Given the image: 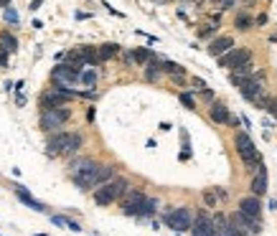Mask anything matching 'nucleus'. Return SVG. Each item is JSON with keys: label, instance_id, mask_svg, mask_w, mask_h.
Listing matches in <instances>:
<instances>
[{"label": "nucleus", "instance_id": "1", "mask_svg": "<svg viewBox=\"0 0 277 236\" xmlns=\"http://www.w3.org/2000/svg\"><path fill=\"white\" fill-rule=\"evenodd\" d=\"M97 173H99V163L92 160V158H79L69 168V175H72V180L79 190L97 188Z\"/></svg>", "mask_w": 277, "mask_h": 236}, {"label": "nucleus", "instance_id": "2", "mask_svg": "<svg viewBox=\"0 0 277 236\" xmlns=\"http://www.w3.org/2000/svg\"><path fill=\"white\" fill-rule=\"evenodd\" d=\"M130 188V183L125 178H110L107 183L97 185L94 190V203L97 206H112L115 201H120L125 195V190Z\"/></svg>", "mask_w": 277, "mask_h": 236}, {"label": "nucleus", "instance_id": "3", "mask_svg": "<svg viewBox=\"0 0 277 236\" xmlns=\"http://www.w3.org/2000/svg\"><path fill=\"white\" fill-rule=\"evenodd\" d=\"M239 92H241V97H244L249 104H254V107H259V109H267L269 94H267V89H264V84H262L259 79L254 82V76H249V79L239 87Z\"/></svg>", "mask_w": 277, "mask_h": 236}, {"label": "nucleus", "instance_id": "4", "mask_svg": "<svg viewBox=\"0 0 277 236\" xmlns=\"http://www.w3.org/2000/svg\"><path fill=\"white\" fill-rule=\"evenodd\" d=\"M234 147H236L241 163H244L249 170H254V163H262V160H259V152H257V147H254V140H252L247 132H239V135L234 137Z\"/></svg>", "mask_w": 277, "mask_h": 236}, {"label": "nucleus", "instance_id": "5", "mask_svg": "<svg viewBox=\"0 0 277 236\" xmlns=\"http://www.w3.org/2000/svg\"><path fill=\"white\" fill-rule=\"evenodd\" d=\"M69 117H72L69 109H64V107H51V109H44V112H41L39 125H41L44 132H56V130H61V127L66 125Z\"/></svg>", "mask_w": 277, "mask_h": 236}, {"label": "nucleus", "instance_id": "6", "mask_svg": "<svg viewBox=\"0 0 277 236\" xmlns=\"http://www.w3.org/2000/svg\"><path fill=\"white\" fill-rule=\"evenodd\" d=\"M163 221H165V226L173 228V231H188L191 223H193V213H191L188 206H181V208L168 211V213L163 216Z\"/></svg>", "mask_w": 277, "mask_h": 236}, {"label": "nucleus", "instance_id": "7", "mask_svg": "<svg viewBox=\"0 0 277 236\" xmlns=\"http://www.w3.org/2000/svg\"><path fill=\"white\" fill-rule=\"evenodd\" d=\"M72 97H77V92L64 89V87H54L49 92L41 94V109H51V107H64Z\"/></svg>", "mask_w": 277, "mask_h": 236}, {"label": "nucleus", "instance_id": "8", "mask_svg": "<svg viewBox=\"0 0 277 236\" xmlns=\"http://www.w3.org/2000/svg\"><path fill=\"white\" fill-rule=\"evenodd\" d=\"M252 61V51L249 49H229L226 54L219 56V66L221 69H239L244 64Z\"/></svg>", "mask_w": 277, "mask_h": 236}, {"label": "nucleus", "instance_id": "9", "mask_svg": "<svg viewBox=\"0 0 277 236\" xmlns=\"http://www.w3.org/2000/svg\"><path fill=\"white\" fill-rule=\"evenodd\" d=\"M51 79L56 87H64V89H72V84L79 82V71H74L69 64H59L54 71H51Z\"/></svg>", "mask_w": 277, "mask_h": 236}, {"label": "nucleus", "instance_id": "10", "mask_svg": "<svg viewBox=\"0 0 277 236\" xmlns=\"http://www.w3.org/2000/svg\"><path fill=\"white\" fill-rule=\"evenodd\" d=\"M188 231L191 236H214V216L209 211H198Z\"/></svg>", "mask_w": 277, "mask_h": 236}, {"label": "nucleus", "instance_id": "11", "mask_svg": "<svg viewBox=\"0 0 277 236\" xmlns=\"http://www.w3.org/2000/svg\"><path fill=\"white\" fill-rule=\"evenodd\" d=\"M145 198H148V195H145L143 190L127 188L125 195H122V211H125V216H137V211H140V206H143Z\"/></svg>", "mask_w": 277, "mask_h": 236}, {"label": "nucleus", "instance_id": "12", "mask_svg": "<svg viewBox=\"0 0 277 236\" xmlns=\"http://www.w3.org/2000/svg\"><path fill=\"white\" fill-rule=\"evenodd\" d=\"M229 218L234 221V226L239 228V233H241V236H252V233H259V231H262V226H259V221H254V218H249V216H244L241 211H236V213H231Z\"/></svg>", "mask_w": 277, "mask_h": 236}, {"label": "nucleus", "instance_id": "13", "mask_svg": "<svg viewBox=\"0 0 277 236\" xmlns=\"http://www.w3.org/2000/svg\"><path fill=\"white\" fill-rule=\"evenodd\" d=\"M214 236H241L234 221L224 213H214Z\"/></svg>", "mask_w": 277, "mask_h": 236}, {"label": "nucleus", "instance_id": "14", "mask_svg": "<svg viewBox=\"0 0 277 236\" xmlns=\"http://www.w3.org/2000/svg\"><path fill=\"white\" fill-rule=\"evenodd\" d=\"M69 137H72V132H54L51 137H49V142H46V152L49 155H64L66 152V145H69Z\"/></svg>", "mask_w": 277, "mask_h": 236}, {"label": "nucleus", "instance_id": "15", "mask_svg": "<svg viewBox=\"0 0 277 236\" xmlns=\"http://www.w3.org/2000/svg\"><path fill=\"white\" fill-rule=\"evenodd\" d=\"M239 211L254 221H262V203H259V195H247L239 201Z\"/></svg>", "mask_w": 277, "mask_h": 236}, {"label": "nucleus", "instance_id": "16", "mask_svg": "<svg viewBox=\"0 0 277 236\" xmlns=\"http://www.w3.org/2000/svg\"><path fill=\"white\" fill-rule=\"evenodd\" d=\"M234 46H236V44H234V38H231V36H219V38H214V41L209 44V54L219 59L221 54H226V51H229V49H234Z\"/></svg>", "mask_w": 277, "mask_h": 236}, {"label": "nucleus", "instance_id": "17", "mask_svg": "<svg viewBox=\"0 0 277 236\" xmlns=\"http://www.w3.org/2000/svg\"><path fill=\"white\" fill-rule=\"evenodd\" d=\"M264 193H267V168L259 163L252 178V195H264Z\"/></svg>", "mask_w": 277, "mask_h": 236}, {"label": "nucleus", "instance_id": "18", "mask_svg": "<svg viewBox=\"0 0 277 236\" xmlns=\"http://www.w3.org/2000/svg\"><path fill=\"white\" fill-rule=\"evenodd\" d=\"M209 117H211V122H216V125H226V120H229V107H226L224 102H211Z\"/></svg>", "mask_w": 277, "mask_h": 236}, {"label": "nucleus", "instance_id": "19", "mask_svg": "<svg viewBox=\"0 0 277 236\" xmlns=\"http://www.w3.org/2000/svg\"><path fill=\"white\" fill-rule=\"evenodd\" d=\"M252 69H254V66H252V61H249V64H244V66H239V69H231V76H229V79H231V84H234V87H241V84L249 79Z\"/></svg>", "mask_w": 277, "mask_h": 236}, {"label": "nucleus", "instance_id": "20", "mask_svg": "<svg viewBox=\"0 0 277 236\" xmlns=\"http://www.w3.org/2000/svg\"><path fill=\"white\" fill-rule=\"evenodd\" d=\"M16 193H18V198H21V201H23L26 206H31L33 211H46V206H44V203H39V201H36V198H33V195H31V193H28L26 188L16 185Z\"/></svg>", "mask_w": 277, "mask_h": 236}, {"label": "nucleus", "instance_id": "21", "mask_svg": "<svg viewBox=\"0 0 277 236\" xmlns=\"http://www.w3.org/2000/svg\"><path fill=\"white\" fill-rule=\"evenodd\" d=\"M0 46H3L8 54H16L18 51V38L11 31H3V33H0Z\"/></svg>", "mask_w": 277, "mask_h": 236}, {"label": "nucleus", "instance_id": "22", "mask_svg": "<svg viewBox=\"0 0 277 236\" xmlns=\"http://www.w3.org/2000/svg\"><path fill=\"white\" fill-rule=\"evenodd\" d=\"M163 74V69H160V61H155V59H150L148 64H145V79L148 82H158V76Z\"/></svg>", "mask_w": 277, "mask_h": 236}, {"label": "nucleus", "instance_id": "23", "mask_svg": "<svg viewBox=\"0 0 277 236\" xmlns=\"http://www.w3.org/2000/svg\"><path fill=\"white\" fill-rule=\"evenodd\" d=\"M117 54H120V46H117V44H105V46L97 49L99 61H107V59H112V56H117Z\"/></svg>", "mask_w": 277, "mask_h": 236}, {"label": "nucleus", "instance_id": "24", "mask_svg": "<svg viewBox=\"0 0 277 236\" xmlns=\"http://www.w3.org/2000/svg\"><path fill=\"white\" fill-rule=\"evenodd\" d=\"M150 59H155L150 49H137V51H132V64H135V66H145Z\"/></svg>", "mask_w": 277, "mask_h": 236}, {"label": "nucleus", "instance_id": "25", "mask_svg": "<svg viewBox=\"0 0 277 236\" xmlns=\"http://www.w3.org/2000/svg\"><path fill=\"white\" fill-rule=\"evenodd\" d=\"M84 145V137L79 135V132H72V137H69V145H66V152L64 155H74V152H79V147Z\"/></svg>", "mask_w": 277, "mask_h": 236}, {"label": "nucleus", "instance_id": "26", "mask_svg": "<svg viewBox=\"0 0 277 236\" xmlns=\"http://www.w3.org/2000/svg\"><path fill=\"white\" fill-rule=\"evenodd\" d=\"M160 69H163L165 74H170V76H183V66H178L176 61H163Z\"/></svg>", "mask_w": 277, "mask_h": 236}, {"label": "nucleus", "instance_id": "27", "mask_svg": "<svg viewBox=\"0 0 277 236\" xmlns=\"http://www.w3.org/2000/svg\"><path fill=\"white\" fill-rule=\"evenodd\" d=\"M252 26H254V21H252L249 16H244V13L236 16V28H239V31H249Z\"/></svg>", "mask_w": 277, "mask_h": 236}, {"label": "nucleus", "instance_id": "28", "mask_svg": "<svg viewBox=\"0 0 277 236\" xmlns=\"http://www.w3.org/2000/svg\"><path fill=\"white\" fill-rule=\"evenodd\" d=\"M79 82H82V84H87V87H94V84H97V74H94V71H84V69H82Z\"/></svg>", "mask_w": 277, "mask_h": 236}, {"label": "nucleus", "instance_id": "29", "mask_svg": "<svg viewBox=\"0 0 277 236\" xmlns=\"http://www.w3.org/2000/svg\"><path fill=\"white\" fill-rule=\"evenodd\" d=\"M181 104H183L186 109H196V99H193V94L183 92V94H181Z\"/></svg>", "mask_w": 277, "mask_h": 236}, {"label": "nucleus", "instance_id": "30", "mask_svg": "<svg viewBox=\"0 0 277 236\" xmlns=\"http://www.w3.org/2000/svg\"><path fill=\"white\" fill-rule=\"evenodd\" d=\"M3 16H6V21H8V23H13V26L18 23V13H16L11 6H8V8H3Z\"/></svg>", "mask_w": 277, "mask_h": 236}, {"label": "nucleus", "instance_id": "31", "mask_svg": "<svg viewBox=\"0 0 277 236\" xmlns=\"http://www.w3.org/2000/svg\"><path fill=\"white\" fill-rule=\"evenodd\" d=\"M216 28H219V26H216V23H211V26L201 28V33H198V36H201V38H209V36H214V33H216Z\"/></svg>", "mask_w": 277, "mask_h": 236}, {"label": "nucleus", "instance_id": "32", "mask_svg": "<svg viewBox=\"0 0 277 236\" xmlns=\"http://www.w3.org/2000/svg\"><path fill=\"white\" fill-rule=\"evenodd\" d=\"M203 201H206V206H209V208H214V206H216V195H214L211 190H203Z\"/></svg>", "mask_w": 277, "mask_h": 236}, {"label": "nucleus", "instance_id": "33", "mask_svg": "<svg viewBox=\"0 0 277 236\" xmlns=\"http://www.w3.org/2000/svg\"><path fill=\"white\" fill-rule=\"evenodd\" d=\"M191 87H193L196 92H201V89H206V82H203V79H198V76H193V79H191Z\"/></svg>", "mask_w": 277, "mask_h": 236}, {"label": "nucleus", "instance_id": "34", "mask_svg": "<svg viewBox=\"0 0 277 236\" xmlns=\"http://www.w3.org/2000/svg\"><path fill=\"white\" fill-rule=\"evenodd\" d=\"M267 112L277 120V99H269V104H267Z\"/></svg>", "mask_w": 277, "mask_h": 236}, {"label": "nucleus", "instance_id": "35", "mask_svg": "<svg viewBox=\"0 0 277 236\" xmlns=\"http://www.w3.org/2000/svg\"><path fill=\"white\" fill-rule=\"evenodd\" d=\"M0 66H8V51L0 46Z\"/></svg>", "mask_w": 277, "mask_h": 236}, {"label": "nucleus", "instance_id": "36", "mask_svg": "<svg viewBox=\"0 0 277 236\" xmlns=\"http://www.w3.org/2000/svg\"><path fill=\"white\" fill-rule=\"evenodd\" d=\"M236 6V0H221V8L224 11H229V8H234Z\"/></svg>", "mask_w": 277, "mask_h": 236}, {"label": "nucleus", "instance_id": "37", "mask_svg": "<svg viewBox=\"0 0 277 236\" xmlns=\"http://www.w3.org/2000/svg\"><path fill=\"white\" fill-rule=\"evenodd\" d=\"M254 23H257V26H267V16H264V13H259V16L254 18Z\"/></svg>", "mask_w": 277, "mask_h": 236}, {"label": "nucleus", "instance_id": "38", "mask_svg": "<svg viewBox=\"0 0 277 236\" xmlns=\"http://www.w3.org/2000/svg\"><path fill=\"white\" fill-rule=\"evenodd\" d=\"M226 125H229V127H239V117H231V114H229Z\"/></svg>", "mask_w": 277, "mask_h": 236}, {"label": "nucleus", "instance_id": "39", "mask_svg": "<svg viewBox=\"0 0 277 236\" xmlns=\"http://www.w3.org/2000/svg\"><path fill=\"white\" fill-rule=\"evenodd\" d=\"M201 97H203V99H209V102H214V94H211L209 89H201Z\"/></svg>", "mask_w": 277, "mask_h": 236}, {"label": "nucleus", "instance_id": "40", "mask_svg": "<svg viewBox=\"0 0 277 236\" xmlns=\"http://www.w3.org/2000/svg\"><path fill=\"white\" fill-rule=\"evenodd\" d=\"M11 6V0H0V8H8Z\"/></svg>", "mask_w": 277, "mask_h": 236}, {"label": "nucleus", "instance_id": "41", "mask_svg": "<svg viewBox=\"0 0 277 236\" xmlns=\"http://www.w3.org/2000/svg\"><path fill=\"white\" fill-rule=\"evenodd\" d=\"M214 3H221V0H214Z\"/></svg>", "mask_w": 277, "mask_h": 236}]
</instances>
